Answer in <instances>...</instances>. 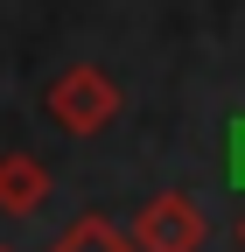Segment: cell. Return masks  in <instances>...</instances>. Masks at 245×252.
<instances>
[{"mask_svg":"<svg viewBox=\"0 0 245 252\" xmlns=\"http://www.w3.org/2000/svg\"><path fill=\"white\" fill-rule=\"evenodd\" d=\"M119 84L98 70V63H70V70H56V84L42 91V112L63 126V133H77V140H91V133H105V126L119 119Z\"/></svg>","mask_w":245,"mask_h":252,"instance_id":"cell-1","label":"cell"},{"mask_svg":"<svg viewBox=\"0 0 245 252\" xmlns=\"http://www.w3.org/2000/svg\"><path fill=\"white\" fill-rule=\"evenodd\" d=\"M203 203L189 196V189H161V196H147L140 210H133V224H126V238H133V252H196L203 245Z\"/></svg>","mask_w":245,"mask_h":252,"instance_id":"cell-2","label":"cell"},{"mask_svg":"<svg viewBox=\"0 0 245 252\" xmlns=\"http://www.w3.org/2000/svg\"><path fill=\"white\" fill-rule=\"evenodd\" d=\"M49 203V168L35 154H0V217H35Z\"/></svg>","mask_w":245,"mask_h":252,"instance_id":"cell-3","label":"cell"},{"mask_svg":"<svg viewBox=\"0 0 245 252\" xmlns=\"http://www.w3.org/2000/svg\"><path fill=\"white\" fill-rule=\"evenodd\" d=\"M49 252H133V238H126V224H112V217H98V210H84L77 224L56 238Z\"/></svg>","mask_w":245,"mask_h":252,"instance_id":"cell-4","label":"cell"},{"mask_svg":"<svg viewBox=\"0 0 245 252\" xmlns=\"http://www.w3.org/2000/svg\"><path fill=\"white\" fill-rule=\"evenodd\" d=\"M231 175L245 182V126H238V133H231Z\"/></svg>","mask_w":245,"mask_h":252,"instance_id":"cell-5","label":"cell"},{"mask_svg":"<svg viewBox=\"0 0 245 252\" xmlns=\"http://www.w3.org/2000/svg\"><path fill=\"white\" fill-rule=\"evenodd\" d=\"M238 245H245V217H238Z\"/></svg>","mask_w":245,"mask_h":252,"instance_id":"cell-6","label":"cell"},{"mask_svg":"<svg viewBox=\"0 0 245 252\" xmlns=\"http://www.w3.org/2000/svg\"><path fill=\"white\" fill-rule=\"evenodd\" d=\"M0 252H7V245H0Z\"/></svg>","mask_w":245,"mask_h":252,"instance_id":"cell-7","label":"cell"}]
</instances>
